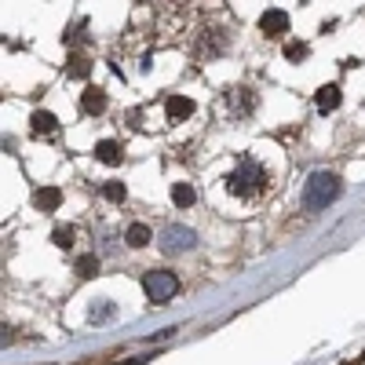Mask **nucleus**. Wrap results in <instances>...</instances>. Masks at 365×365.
I'll return each mask as SVG.
<instances>
[{
    "mask_svg": "<svg viewBox=\"0 0 365 365\" xmlns=\"http://www.w3.org/2000/svg\"><path fill=\"white\" fill-rule=\"evenodd\" d=\"M303 55H307V44H285V58H292V63H299Z\"/></svg>",
    "mask_w": 365,
    "mask_h": 365,
    "instance_id": "nucleus-17",
    "label": "nucleus"
},
{
    "mask_svg": "<svg viewBox=\"0 0 365 365\" xmlns=\"http://www.w3.org/2000/svg\"><path fill=\"white\" fill-rule=\"evenodd\" d=\"M143 289H146V296L154 299V303H168L179 292V278H175L172 270H150L146 278H143Z\"/></svg>",
    "mask_w": 365,
    "mask_h": 365,
    "instance_id": "nucleus-3",
    "label": "nucleus"
},
{
    "mask_svg": "<svg viewBox=\"0 0 365 365\" xmlns=\"http://www.w3.org/2000/svg\"><path fill=\"white\" fill-rule=\"evenodd\" d=\"M128 241H132L135 249L146 245V241H150V227H146V223H132V227H128Z\"/></svg>",
    "mask_w": 365,
    "mask_h": 365,
    "instance_id": "nucleus-13",
    "label": "nucleus"
},
{
    "mask_svg": "<svg viewBox=\"0 0 365 365\" xmlns=\"http://www.w3.org/2000/svg\"><path fill=\"white\" fill-rule=\"evenodd\" d=\"M259 29H263V34H270V37H282L285 29H289V15L274 8V11H267V15L259 19Z\"/></svg>",
    "mask_w": 365,
    "mask_h": 365,
    "instance_id": "nucleus-5",
    "label": "nucleus"
},
{
    "mask_svg": "<svg viewBox=\"0 0 365 365\" xmlns=\"http://www.w3.org/2000/svg\"><path fill=\"white\" fill-rule=\"evenodd\" d=\"M336 106H340V88H336V84L318 88V110H322V113H332Z\"/></svg>",
    "mask_w": 365,
    "mask_h": 365,
    "instance_id": "nucleus-7",
    "label": "nucleus"
},
{
    "mask_svg": "<svg viewBox=\"0 0 365 365\" xmlns=\"http://www.w3.org/2000/svg\"><path fill=\"white\" fill-rule=\"evenodd\" d=\"M194 230H187V227H168V230H161V252H168V256H175V252H190L194 249Z\"/></svg>",
    "mask_w": 365,
    "mask_h": 365,
    "instance_id": "nucleus-4",
    "label": "nucleus"
},
{
    "mask_svg": "<svg viewBox=\"0 0 365 365\" xmlns=\"http://www.w3.org/2000/svg\"><path fill=\"white\" fill-rule=\"evenodd\" d=\"M103 197H110V201H125V182H106V187H103Z\"/></svg>",
    "mask_w": 365,
    "mask_h": 365,
    "instance_id": "nucleus-16",
    "label": "nucleus"
},
{
    "mask_svg": "<svg viewBox=\"0 0 365 365\" xmlns=\"http://www.w3.org/2000/svg\"><path fill=\"white\" fill-rule=\"evenodd\" d=\"M51 241H55L58 249H70V245H73V230H70V227H55Z\"/></svg>",
    "mask_w": 365,
    "mask_h": 365,
    "instance_id": "nucleus-15",
    "label": "nucleus"
},
{
    "mask_svg": "<svg viewBox=\"0 0 365 365\" xmlns=\"http://www.w3.org/2000/svg\"><path fill=\"white\" fill-rule=\"evenodd\" d=\"M81 106H84V113H103L106 96H103L99 88H88V91H84V99H81Z\"/></svg>",
    "mask_w": 365,
    "mask_h": 365,
    "instance_id": "nucleus-10",
    "label": "nucleus"
},
{
    "mask_svg": "<svg viewBox=\"0 0 365 365\" xmlns=\"http://www.w3.org/2000/svg\"><path fill=\"white\" fill-rule=\"evenodd\" d=\"M263 187H267V172L256 161H241V168L227 179V190L230 194H241V197H256Z\"/></svg>",
    "mask_w": 365,
    "mask_h": 365,
    "instance_id": "nucleus-2",
    "label": "nucleus"
},
{
    "mask_svg": "<svg viewBox=\"0 0 365 365\" xmlns=\"http://www.w3.org/2000/svg\"><path fill=\"white\" fill-rule=\"evenodd\" d=\"M96 270H99V259L96 256H81L77 259V274H81V278H91Z\"/></svg>",
    "mask_w": 365,
    "mask_h": 365,
    "instance_id": "nucleus-14",
    "label": "nucleus"
},
{
    "mask_svg": "<svg viewBox=\"0 0 365 365\" xmlns=\"http://www.w3.org/2000/svg\"><path fill=\"white\" fill-rule=\"evenodd\" d=\"M194 113V103L190 99H182V96H172L168 99V117L172 120H182V117H190Z\"/></svg>",
    "mask_w": 365,
    "mask_h": 365,
    "instance_id": "nucleus-11",
    "label": "nucleus"
},
{
    "mask_svg": "<svg viewBox=\"0 0 365 365\" xmlns=\"http://www.w3.org/2000/svg\"><path fill=\"white\" fill-rule=\"evenodd\" d=\"M336 194H340V179L332 172H314L307 182H303V208L322 212V208H329L332 201H336Z\"/></svg>",
    "mask_w": 365,
    "mask_h": 365,
    "instance_id": "nucleus-1",
    "label": "nucleus"
},
{
    "mask_svg": "<svg viewBox=\"0 0 365 365\" xmlns=\"http://www.w3.org/2000/svg\"><path fill=\"white\" fill-rule=\"evenodd\" d=\"M194 187H190V182H175V187H172V201L179 205V208H190L194 205Z\"/></svg>",
    "mask_w": 365,
    "mask_h": 365,
    "instance_id": "nucleus-12",
    "label": "nucleus"
},
{
    "mask_svg": "<svg viewBox=\"0 0 365 365\" xmlns=\"http://www.w3.org/2000/svg\"><path fill=\"white\" fill-rule=\"evenodd\" d=\"M96 158H99L103 165H117V161H120V143H113V139H103V143L96 146Z\"/></svg>",
    "mask_w": 365,
    "mask_h": 365,
    "instance_id": "nucleus-9",
    "label": "nucleus"
},
{
    "mask_svg": "<svg viewBox=\"0 0 365 365\" xmlns=\"http://www.w3.org/2000/svg\"><path fill=\"white\" fill-rule=\"evenodd\" d=\"M29 128H34L37 135H51V132L58 128V120H55V113H48V110H37L34 117H29Z\"/></svg>",
    "mask_w": 365,
    "mask_h": 365,
    "instance_id": "nucleus-6",
    "label": "nucleus"
},
{
    "mask_svg": "<svg viewBox=\"0 0 365 365\" xmlns=\"http://www.w3.org/2000/svg\"><path fill=\"white\" fill-rule=\"evenodd\" d=\"M37 208H44V212H55L58 205H63V190L58 187H44V190H37Z\"/></svg>",
    "mask_w": 365,
    "mask_h": 365,
    "instance_id": "nucleus-8",
    "label": "nucleus"
}]
</instances>
